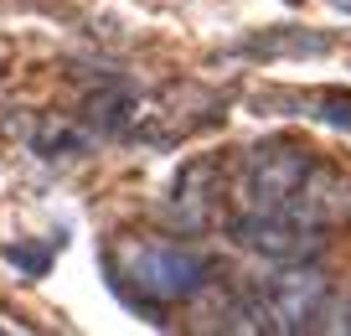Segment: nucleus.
I'll return each instance as SVG.
<instances>
[{"mask_svg":"<svg viewBox=\"0 0 351 336\" xmlns=\"http://www.w3.org/2000/svg\"><path fill=\"white\" fill-rule=\"evenodd\" d=\"M330 311V280L315 264H279V274L253 284L248 300H238L222 321V331H274V336H300L326 326Z\"/></svg>","mask_w":351,"mask_h":336,"instance_id":"f257e3e1","label":"nucleus"},{"mask_svg":"<svg viewBox=\"0 0 351 336\" xmlns=\"http://www.w3.org/2000/svg\"><path fill=\"white\" fill-rule=\"evenodd\" d=\"M114 269L130 290H140L145 300L155 305H176V300H191V295L207 290V274L212 264L202 259L197 249H181V243H119L114 254Z\"/></svg>","mask_w":351,"mask_h":336,"instance_id":"f03ea898","label":"nucleus"},{"mask_svg":"<svg viewBox=\"0 0 351 336\" xmlns=\"http://www.w3.org/2000/svg\"><path fill=\"white\" fill-rule=\"evenodd\" d=\"M310 150L300 145H285V140H269L258 150L243 155V171L232 181V202L243 212H285L289 197L300 192V181L310 176Z\"/></svg>","mask_w":351,"mask_h":336,"instance_id":"7ed1b4c3","label":"nucleus"},{"mask_svg":"<svg viewBox=\"0 0 351 336\" xmlns=\"http://www.w3.org/2000/svg\"><path fill=\"white\" fill-rule=\"evenodd\" d=\"M228 238L269 264H310L326 243V233L310 223H295L289 212H238L228 223Z\"/></svg>","mask_w":351,"mask_h":336,"instance_id":"20e7f679","label":"nucleus"},{"mask_svg":"<svg viewBox=\"0 0 351 336\" xmlns=\"http://www.w3.org/2000/svg\"><path fill=\"white\" fill-rule=\"evenodd\" d=\"M295 223H310V228L330 233L341 223H351V176L330 171V166H310V176L300 181V192L289 197L285 207Z\"/></svg>","mask_w":351,"mask_h":336,"instance_id":"39448f33","label":"nucleus"},{"mask_svg":"<svg viewBox=\"0 0 351 336\" xmlns=\"http://www.w3.org/2000/svg\"><path fill=\"white\" fill-rule=\"evenodd\" d=\"M212 197H217V166L212 161H191L186 171L176 176L171 186V202H165V217H171L176 228H207V217H212Z\"/></svg>","mask_w":351,"mask_h":336,"instance_id":"423d86ee","label":"nucleus"},{"mask_svg":"<svg viewBox=\"0 0 351 336\" xmlns=\"http://www.w3.org/2000/svg\"><path fill=\"white\" fill-rule=\"evenodd\" d=\"M140 98L130 93V88H104V93L88 98V130L99 135H130L140 130Z\"/></svg>","mask_w":351,"mask_h":336,"instance_id":"0eeeda50","label":"nucleus"},{"mask_svg":"<svg viewBox=\"0 0 351 336\" xmlns=\"http://www.w3.org/2000/svg\"><path fill=\"white\" fill-rule=\"evenodd\" d=\"M93 145V130H77V124L67 120H42L32 135V150L42 155V161H77V155Z\"/></svg>","mask_w":351,"mask_h":336,"instance_id":"6e6552de","label":"nucleus"},{"mask_svg":"<svg viewBox=\"0 0 351 336\" xmlns=\"http://www.w3.org/2000/svg\"><path fill=\"white\" fill-rule=\"evenodd\" d=\"M315 120H326L330 130H341V135H351V93H341V88H326V93L315 98Z\"/></svg>","mask_w":351,"mask_h":336,"instance_id":"1a4fd4ad","label":"nucleus"},{"mask_svg":"<svg viewBox=\"0 0 351 336\" xmlns=\"http://www.w3.org/2000/svg\"><path fill=\"white\" fill-rule=\"evenodd\" d=\"M5 259L21 264L32 280H42V274H47V249H26V243H11V249H5Z\"/></svg>","mask_w":351,"mask_h":336,"instance_id":"9d476101","label":"nucleus"}]
</instances>
